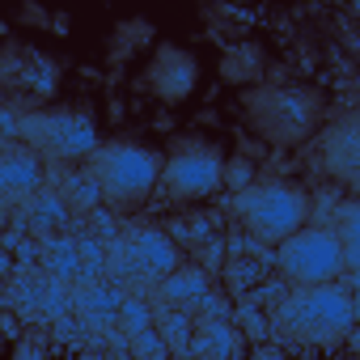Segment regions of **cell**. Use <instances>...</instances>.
Segmentation results:
<instances>
[{
  "instance_id": "9",
  "label": "cell",
  "mask_w": 360,
  "mask_h": 360,
  "mask_svg": "<svg viewBox=\"0 0 360 360\" xmlns=\"http://www.w3.org/2000/svg\"><path fill=\"white\" fill-rule=\"evenodd\" d=\"M0 81H5L9 106H26L30 115L60 94V64L34 47L5 43V60H0Z\"/></svg>"
},
{
  "instance_id": "6",
  "label": "cell",
  "mask_w": 360,
  "mask_h": 360,
  "mask_svg": "<svg viewBox=\"0 0 360 360\" xmlns=\"http://www.w3.org/2000/svg\"><path fill=\"white\" fill-rule=\"evenodd\" d=\"M225 157L212 148V144H200V140H178L165 157V169H161V187L157 195L165 204H200V200H212L221 187H225Z\"/></svg>"
},
{
  "instance_id": "27",
  "label": "cell",
  "mask_w": 360,
  "mask_h": 360,
  "mask_svg": "<svg viewBox=\"0 0 360 360\" xmlns=\"http://www.w3.org/2000/svg\"><path fill=\"white\" fill-rule=\"evenodd\" d=\"M119 34H123V39H119V43H123L119 51H127V47H144L153 30H148V22H123V26H119Z\"/></svg>"
},
{
  "instance_id": "19",
  "label": "cell",
  "mask_w": 360,
  "mask_h": 360,
  "mask_svg": "<svg viewBox=\"0 0 360 360\" xmlns=\"http://www.w3.org/2000/svg\"><path fill=\"white\" fill-rule=\"evenodd\" d=\"M267 259H250V255H229V263H225V284H229V292L233 297H250V292H259L263 284H267Z\"/></svg>"
},
{
  "instance_id": "29",
  "label": "cell",
  "mask_w": 360,
  "mask_h": 360,
  "mask_svg": "<svg viewBox=\"0 0 360 360\" xmlns=\"http://www.w3.org/2000/svg\"><path fill=\"white\" fill-rule=\"evenodd\" d=\"M250 360H288V352H284V347H280V343H259V347H255V356H250Z\"/></svg>"
},
{
  "instance_id": "7",
  "label": "cell",
  "mask_w": 360,
  "mask_h": 360,
  "mask_svg": "<svg viewBox=\"0 0 360 360\" xmlns=\"http://www.w3.org/2000/svg\"><path fill=\"white\" fill-rule=\"evenodd\" d=\"M43 161H60V165H72V161H89L102 140H98V127L89 115L81 110H34L22 119V136Z\"/></svg>"
},
{
  "instance_id": "23",
  "label": "cell",
  "mask_w": 360,
  "mask_h": 360,
  "mask_svg": "<svg viewBox=\"0 0 360 360\" xmlns=\"http://www.w3.org/2000/svg\"><path fill=\"white\" fill-rule=\"evenodd\" d=\"M169 238H178L183 246H208V242H217V233H212V221L208 217H187V221H169V229H165Z\"/></svg>"
},
{
  "instance_id": "26",
  "label": "cell",
  "mask_w": 360,
  "mask_h": 360,
  "mask_svg": "<svg viewBox=\"0 0 360 360\" xmlns=\"http://www.w3.org/2000/svg\"><path fill=\"white\" fill-rule=\"evenodd\" d=\"M250 178H255V165L250 161H242V157H233L229 165H225V187L233 191V195H242V191H250L255 183H250Z\"/></svg>"
},
{
  "instance_id": "34",
  "label": "cell",
  "mask_w": 360,
  "mask_h": 360,
  "mask_svg": "<svg viewBox=\"0 0 360 360\" xmlns=\"http://www.w3.org/2000/svg\"><path fill=\"white\" fill-rule=\"evenodd\" d=\"M347 360H356V356H347Z\"/></svg>"
},
{
  "instance_id": "21",
  "label": "cell",
  "mask_w": 360,
  "mask_h": 360,
  "mask_svg": "<svg viewBox=\"0 0 360 360\" xmlns=\"http://www.w3.org/2000/svg\"><path fill=\"white\" fill-rule=\"evenodd\" d=\"M335 238L343 242L347 263H360V200H352V204L339 208V217H335Z\"/></svg>"
},
{
  "instance_id": "3",
  "label": "cell",
  "mask_w": 360,
  "mask_h": 360,
  "mask_svg": "<svg viewBox=\"0 0 360 360\" xmlns=\"http://www.w3.org/2000/svg\"><path fill=\"white\" fill-rule=\"evenodd\" d=\"M246 119L267 144L292 148L318 131L322 94H314L305 85H259L246 94Z\"/></svg>"
},
{
  "instance_id": "30",
  "label": "cell",
  "mask_w": 360,
  "mask_h": 360,
  "mask_svg": "<svg viewBox=\"0 0 360 360\" xmlns=\"http://www.w3.org/2000/svg\"><path fill=\"white\" fill-rule=\"evenodd\" d=\"M5 330H9V339L18 343V318H13V314H5Z\"/></svg>"
},
{
  "instance_id": "2",
  "label": "cell",
  "mask_w": 360,
  "mask_h": 360,
  "mask_svg": "<svg viewBox=\"0 0 360 360\" xmlns=\"http://www.w3.org/2000/svg\"><path fill=\"white\" fill-rule=\"evenodd\" d=\"M276 326L301 343L335 347L347 343L356 330L352 292L343 284H318V288H292L284 305H276Z\"/></svg>"
},
{
  "instance_id": "11",
  "label": "cell",
  "mask_w": 360,
  "mask_h": 360,
  "mask_svg": "<svg viewBox=\"0 0 360 360\" xmlns=\"http://www.w3.org/2000/svg\"><path fill=\"white\" fill-rule=\"evenodd\" d=\"M47 183V161L30 148V144H5L0 153V191L9 204L18 200H34Z\"/></svg>"
},
{
  "instance_id": "25",
  "label": "cell",
  "mask_w": 360,
  "mask_h": 360,
  "mask_svg": "<svg viewBox=\"0 0 360 360\" xmlns=\"http://www.w3.org/2000/svg\"><path fill=\"white\" fill-rule=\"evenodd\" d=\"M127 352H131V360H165L169 356V343L157 335V326L153 330H144V335H131L127 339Z\"/></svg>"
},
{
  "instance_id": "33",
  "label": "cell",
  "mask_w": 360,
  "mask_h": 360,
  "mask_svg": "<svg viewBox=\"0 0 360 360\" xmlns=\"http://www.w3.org/2000/svg\"><path fill=\"white\" fill-rule=\"evenodd\" d=\"M352 309H356V326H360V292L352 297Z\"/></svg>"
},
{
  "instance_id": "24",
  "label": "cell",
  "mask_w": 360,
  "mask_h": 360,
  "mask_svg": "<svg viewBox=\"0 0 360 360\" xmlns=\"http://www.w3.org/2000/svg\"><path fill=\"white\" fill-rule=\"evenodd\" d=\"M233 326L242 330V339H259V343L271 339V326L263 318V305H238L233 309Z\"/></svg>"
},
{
  "instance_id": "31",
  "label": "cell",
  "mask_w": 360,
  "mask_h": 360,
  "mask_svg": "<svg viewBox=\"0 0 360 360\" xmlns=\"http://www.w3.org/2000/svg\"><path fill=\"white\" fill-rule=\"evenodd\" d=\"M347 343H352V352H356V360H360V326L352 330V339H347Z\"/></svg>"
},
{
  "instance_id": "8",
  "label": "cell",
  "mask_w": 360,
  "mask_h": 360,
  "mask_svg": "<svg viewBox=\"0 0 360 360\" xmlns=\"http://www.w3.org/2000/svg\"><path fill=\"white\" fill-rule=\"evenodd\" d=\"M276 267H280L284 284L318 288V284H335V276L347 267V255H343V242L335 238V229L305 225L284 246H276Z\"/></svg>"
},
{
  "instance_id": "14",
  "label": "cell",
  "mask_w": 360,
  "mask_h": 360,
  "mask_svg": "<svg viewBox=\"0 0 360 360\" xmlns=\"http://www.w3.org/2000/svg\"><path fill=\"white\" fill-rule=\"evenodd\" d=\"M26 221L34 229V238H64L72 225V208L64 204L60 191H39L34 200H26Z\"/></svg>"
},
{
  "instance_id": "28",
  "label": "cell",
  "mask_w": 360,
  "mask_h": 360,
  "mask_svg": "<svg viewBox=\"0 0 360 360\" xmlns=\"http://www.w3.org/2000/svg\"><path fill=\"white\" fill-rule=\"evenodd\" d=\"M13 360H43V343H34V339H18Z\"/></svg>"
},
{
  "instance_id": "1",
  "label": "cell",
  "mask_w": 360,
  "mask_h": 360,
  "mask_svg": "<svg viewBox=\"0 0 360 360\" xmlns=\"http://www.w3.org/2000/svg\"><path fill=\"white\" fill-rule=\"evenodd\" d=\"M85 169L102 187V200H106L110 212H131V208H140L144 200L157 195L165 157L148 144H136V140H106L89 157Z\"/></svg>"
},
{
  "instance_id": "22",
  "label": "cell",
  "mask_w": 360,
  "mask_h": 360,
  "mask_svg": "<svg viewBox=\"0 0 360 360\" xmlns=\"http://www.w3.org/2000/svg\"><path fill=\"white\" fill-rule=\"evenodd\" d=\"M119 322H123V330H127V339H131V335L153 330V326H157V314H153V305H148L144 297H123V314H119Z\"/></svg>"
},
{
  "instance_id": "20",
  "label": "cell",
  "mask_w": 360,
  "mask_h": 360,
  "mask_svg": "<svg viewBox=\"0 0 360 360\" xmlns=\"http://www.w3.org/2000/svg\"><path fill=\"white\" fill-rule=\"evenodd\" d=\"M157 335H161L174 352H187L191 339H195V318L183 314V309H161V314H157Z\"/></svg>"
},
{
  "instance_id": "4",
  "label": "cell",
  "mask_w": 360,
  "mask_h": 360,
  "mask_svg": "<svg viewBox=\"0 0 360 360\" xmlns=\"http://www.w3.org/2000/svg\"><path fill=\"white\" fill-rule=\"evenodd\" d=\"M233 221L263 246H284L292 233L305 229L309 217V195L297 191L292 183H255L250 191L229 200Z\"/></svg>"
},
{
  "instance_id": "13",
  "label": "cell",
  "mask_w": 360,
  "mask_h": 360,
  "mask_svg": "<svg viewBox=\"0 0 360 360\" xmlns=\"http://www.w3.org/2000/svg\"><path fill=\"white\" fill-rule=\"evenodd\" d=\"M242 330L233 322L221 318H195V339H191V356L195 360H242Z\"/></svg>"
},
{
  "instance_id": "12",
  "label": "cell",
  "mask_w": 360,
  "mask_h": 360,
  "mask_svg": "<svg viewBox=\"0 0 360 360\" xmlns=\"http://www.w3.org/2000/svg\"><path fill=\"white\" fill-rule=\"evenodd\" d=\"M157 297H161V305L165 309H183V314H200L204 309V301L212 297V284H208V271L204 267H178L169 280H161L157 284Z\"/></svg>"
},
{
  "instance_id": "15",
  "label": "cell",
  "mask_w": 360,
  "mask_h": 360,
  "mask_svg": "<svg viewBox=\"0 0 360 360\" xmlns=\"http://www.w3.org/2000/svg\"><path fill=\"white\" fill-rule=\"evenodd\" d=\"M39 267L51 276V280H60V284H68V280H77L81 271H85V259H81V242L77 238H47L43 242V250H39Z\"/></svg>"
},
{
  "instance_id": "32",
  "label": "cell",
  "mask_w": 360,
  "mask_h": 360,
  "mask_svg": "<svg viewBox=\"0 0 360 360\" xmlns=\"http://www.w3.org/2000/svg\"><path fill=\"white\" fill-rule=\"evenodd\" d=\"M102 360H131V352H106Z\"/></svg>"
},
{
  "instance_id": "16",
  "label": "cell",
  "mask_w": 360,
  "mask_h": 360,
  "mask_svg": "<svg viewBox=\"0 0 360 360\" xmlns=\"http://www.w3.org/2000/svg\"><path fill=\"white\" fill-rule=\"evenodd\" d=\"M263 68H267V60H263V47H255V43H233L221 56V81H229V85H255V81H263Z\"/></svg>"
},
{
  "instance_id": "17",
  "label": "cell",
  "mask_w": 360,
  "mask_h": 360,
  "mask_svg": "<svg viewBox=\"0 0 360 360\" xmlns=\"http://www.w3.org/2000/svg\"><path fill=\"white\" fill-rule=\"evenodd\" d=\"M77 309L89 326H115L119 314H123V292L115 284H94V288H81L77 297Z\"/></svg>"
},
{
  "instance_id": "5",
  "label": "cell",
  "mask_w": 360,
  "mask_h": 360,
  "mask_svg": "<svg viewBox=\"0 0 360 360\" xmlns=\"http://www.w3.org/2000/svg\"><path fill=\"white\" fill-rule=\"evenodd\" d=\"M106 267L119 280L161 284L183 267V250H178V242L157 225H123L119 242L106 246Z\"/></svg>"
},
{
  "instance_id": "18",
  "label": "cell",
  "mask_w": 360,
  "mask_h": 360,
  "mask_svg": "<svg viewBox=\"0 0 360 360\" xmlns=\"http://www.w3.org/2000/svg\"><path fill=\"white\" fill-rule=\"evenodd\" d=\"M60 195H64V204H68L72 212H81V217H94L98 208H106L102 187L94 183L89 169H64V178H60Z\"/></svg>"
},
{
  "instance_id": "10",
  "label": "cell",
  "mask_w": 360,
  "mask_h": 360,
  "mask_svg": "<svg viewBox=\"0 0 360 360\" xmlns=\"http://www.w3.org/2000/svg\"><path fill=\"white\" fill-rule=\"evenodd\" d=\"M140 85H144L157 102L174 106V102H183V98L195 94V85H200V64H195L191 51L174 47V43H161V47L153 51V60H148Z\"/></svg>"
}]
</instances>
